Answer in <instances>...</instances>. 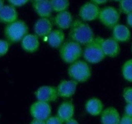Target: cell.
I'll return each instance as SVG.
<instances>
[{
	"mask_svg": "<svg viewBox=\"0 0 132 124\" xmlns=\"http://www.w3.org/2000/svg\"><path fill=\"white\" fill-rule=\"evenodd\" d=\"M72 41L80 45H87L95 39L93 31L89 25L79 20L73 21L69 34Z\"/></svg>",
	"mask_w": 132,
	"mask_h": 124,
	"instance_id": "1",
	"label": "cell"
},
{
	"mask_svg": "<svg viewBox=\"0 0 132 124\" xmlns=\"http://www.w3.org/2000/svg\"><path fill=\"white\" fill-rule=\"evenodd\" d=\"M29 28L23 21L17 20L7 24L4 30L5 36L9 43H17L21 41L27 34Z\"/></svg>",
	"mask_w": 132,
	"mask_h": 124,
	"instance_id": "2",
	"label": "cell"
},
{
	"mask_svg": "<svg viewBox=\"0 0 132 124\" xmlns=\"http://www.w3.org/2000/svg\"><path fill=\"white\" fill-rule=\"evenodd\" d=\"M103 38L101 37L95 38L89 43L86 45L83 51V56L85 60L90 64H95L102 61L105 58L101 43Z\"/></svg>",
	"mask_w": 132,
	"mask_h": 124,
	"instance_id": "3",
	"label": "cell"
},
{
	"mask_svg": "<svg viewBox=\"0 0 132 124\" xmlns=\"http://www.w3.org/2000/svg\"><path fill=\"white\" fill-rule=\"evenodd\" d=\"M83 54V50L80 44L72 40L63 43L60 49L61 58L67 64L77 61Z\"/></svg>",
	"mask_w": 132,
	"mask_h": 124,
	"instance_id": "4",
	"label": "cell"
},
{
	"mask_svg": "<svg viewBox=\"0 0 132 124\" xmlns=\"http://www.w3.org/2000/svg\"><path fill=\"white\" fill-rule=\"evenodd\" d=\"M68 74L72 80L83 83L91 78V70L86 61L77 60L70 65L68 69Z\"/></svg>",
	"mask_w": 132,
	"mask_h": 124,
	"instance_id": "5",
	"label": "cell"
},
{
	"mask_svg": "<svg viewBox=\"0 0 132 124\" xmlns=\"http://www.w3.org/2000/svg\"><path fill=\"white\" fill-rule=\"evenodd\" d=\"M98 19L104 25L113 29L120 20V12L115 7H105L101 9Z\"/></svg>",
	"mask_w": 132,
	"mask_h": 124,
	"instance_id": "6",
	"label": "cell"
},
{
	"mask_svg": "<svg viewBox=\"0 0 132 124\" xmlns=\"http://www.w3.org/2000/svg\"><path fill=\"white\" fill-rule=\"evenodd\" d=\"M30 113L34 119L45 121L51 114V107L49 103L37 101L30 107Z\"/></svg>",
	"mask_w": 132,
	"mask_h": 124,
	"instance_id": "7",
	"label": "cell"
},
{
	"mask_svg": "<svg viewBox=\"0 0 132 124\" xmlns=\"http://www.w3.org/2000/svg\"><path fill=\"white\" fill-rule=\"evenodd\" d=\"M101 9L97 5L87 2L80 7L79 16L84 21H92L98 18Z\"/></svg>",
	"mask_w": 132,
	"mask_h": 124,
	"instance_id": "8",
	"label": "cell"
},
{
	"mask_svg": "<svg viewBox=\"0 0 132 124\" xmlns=\"http://www.w3.org/2000/svg\"><path fill=\"white\" fill-rule=\"evenodd\" d=\"M35 94L38 101L47 103L56 100L58 97L57 88L53 86H42L38 88Z\"/></svg>",
	"mask_w": 132,
	"mask_h": 124,
	"instance_id": "9",
	"label": "cell"
},
{
	"mask_svg": "<svg viewBox=\"0 0 132 124\" xmlns=\"http://www.w3.org/2000/svg\"><path fill=\"white\" fill-rule=\"evenodd\" d=\"M78 82L74 80H63L59 83L57 88L58 96L63 98L71 97L75 93Z\"/></svg>",
	"mask_w": 132,
	"mask_h": 124,
	"instance_id": "10",
	"label": "cell"
},
{
	"mask_svg": "<svg viewBox=\"0 0 132 124\" xmlns=\"http://www.w3.org/2000/svg\"><path fill=\"white\" fill-rule=\"evenodd\" d=\"M101 47L104 55L110 58L117 57L120 52L119 42L113 38L103 39L101 43Z\"/></svg>",
	"mask_w": 132,
	"mask_h": 124,
	"instance_id": "11",
	"label": "cell"
},
{
	"mask_svg": "<svg viewBox=\"0 0 132 124\" xmlns=\"http://www.w3.org/2000/svg\"><path fill=\"white\" fill-rule=\"evenodd\" d=\"M53 29L51 21L48 18L41 17L38 20L34 25V31L38 37H45L47 36Z\"/></svg>",
	"mask_w": 132,
	"mask_h": 124,
	"instance_id": "12",
	"label": "cell"
},
{
	"mask_svg": "<svg viewBox=\"0 0 132 124\" xmlns=\"http://www.w3.org/2000/svg\"><path fill=\"white\" fill-rule=\"evenodd\" d=\"M75 113V107L73 103L69 101L63 102L59 106L57 111V116L65 123L73 118Z\"/></svg>",
	"mask_w": 132,
	"mask_h": 124,
	"instance_id": "13",
	"label": "cell"
},
{
	"mask_svg": "<svg viewBox=\"0 0 132 124\" xmlns=\"http://www.w3.org/2000/svg\"><path fill=\"white\" fill-rule=\"evenodd\" d=\"M102 124H119L120 116L119 111L113 107H110L103 110L101 113Z\"/></svg>",
	"mask_w": 132,
	"mask_h": 124,
	"instance_id": "14",
	"label": "cell"
},
{
	"mask_svg": "<svg viewBox=\"0 0 132 124\" xmlns=\"http://www.w3.org/2000/svg\"><path fill=\"white\" fill-rule=\"evenodd\" d=\"M18 14L16 8L11 5H5L0 11V22L9 24L16 21Z\"/></svg>",
	"mask_w": 132,
	"mask_h": 124,
	"instance_id": "15",
	"label": "cell"
},
{
	"mask_svg": "<svg viewBox=\"0 0 132 124\" xmlns=\"http://www.w3.org/2000/svg\"><path fill=\"white\" fill-rule=\"evenodd\" d=\"M21 47L27 52H35L40 47L38 37L36 34H27L21 41Z\"/></svg>",
	"mask_w": 132,
	"mask_h": 124,
	"instance_id": "16",
	"label": "cell"
},
{
	"mask_svg": "<svg viewBox=\"0 0 132 124\" xmlns=\"http://www.w3.org/2000/svg\"><path fill=\"white\" fill-rule=\"evenodd\" d=\"M55 25L60 30H65L70 28L73 23V16L68 11L58 12L54 19Z\"/></svg>",
	"mask_w": 132,
	"mask_h": 124,
	"instance_id": "17",
	"label": "cell"
},
{
	"mask_svg": "<svg viewBox=\"0 0 132 124\" xmlns=\"http://www.w3.org/2000/svg\"><path fill=\"white\" fill-rule=\"evenodd\" d=\"M32 6L36 13L41 17L48 18L51 16L53 12L49 0L33 2Z\"/></svg>",
	"mask_w": 132,
	"mask_h": 124,
	"instance_id": "18",
	"label": "cell"
},
{
	"mask_svg": "<svg viewBox=\"0 0 132 124\" xmlns=\"http://www.w3.org/2000/svg\"><path fill=\"white\" fill-rule=\"evenodd\" d=\"M113 38L118 42H127L131 38V32L126 26L117 24L113 28Z\"/></svg>",
	"mask_w": 132,
	"mask_h": 124,
	"instance_id": "19",
	"label": "cell"
},
{
	"mask_svg": "<svg viewBox=\"0 0 132 124\" xmlns=\"http://www.w3.org/2000/svg\"><path fill=\"white\" fill-rule=\"evenodd\" d=\"M86 110L92 116H98L101 114L103 111L104 105L101 100L96 98H92L86 103Z\"/></svg>",
	"mask_w": 132,
	"mask_h": 124,
	"instance_id": "20",
	"label": "cell"
},
{
	"mask_svg": "<svg viewBox=\"0 0 132 124\" xmlns=\"http://www.w3.org/2000/svg\"><path fill=\"white\" fill-rule=\"evenodd\" d=\"M65 39V34L60 29L52 30L47 36L49 45L53 48H59L63 44Z\"/></svg>",
	"mask_w": 132,
	"mask_h": 124,
	"instance_id": "21",
	"label": "cell"
},
{
	"mask_svg": "<svg viewBox=\"0 0 132 124\" xmlns=\"http://www.w3.org/2000/svg\"><path fill=\"white\" fill-rule=\"evenodd\" d=\"M53 11L60 12L68 9L69 6V0H49Z\"/></svg>",
	"mask_w": 132,
	"mask_h": 124,
	"instance_id": "22",
	"label": "cell"
},
{
	"mask_svg": "<svg viewBox=\"0 0 132 124\" xmlns=\"http://www.w3.org/2000/svg\"><path fill=\"white\" fill-rule=\"evenodd\" d=\"M122 73L124 79L132 82V59L126 61L122 68Z\"/></svg>",
	"mask_w": 132,
	"mask_h": 124,
	"instance_id": "23",
	"label": "cell"
},
{
	"mask_svg": "<svg viewBox=\"0 0 132 124\" xmlns=\"http://www.w3.org/2000/svg\"><path fill=\"white\" fill-rule=\"evenodd\" d=\"M119 12L125 14L132 12V0H122L119 3Z\"/></svg>",
	"mask_w": 132,
	"mask_h": 124,
	"instance_id": "24",
	"label": "cell"
},
{
	"mask_svg": "<svg viewBox=\"0 0 132 124\" xmlns=\"http://www.w3.org/2000/svg\"><path fill=\"white\" fill-rule=\"evenodd\" d=\"M10 47V43L7 40L0 39V57L7 54Z\"/></svg>",
	"mask_w": 132,
	"mask_h": 124,
	"instance_id": "25",
	"label": "cell"
},
{
	"mask_svg": "<svg viewBox=\"0 0 132 124\" xmlns=\"http://www.w3.org/2000/svg\"><path fill=\"white\" fill-rule=\"evenodd\" d=\"M122 94L127 103H132V87H126L123 91Z\"/></svg>",
	"mask_w": 132,
	"mask_h": 124,
	"instance_id": "26",
	"label": "cell"
},
{
	"mask_svg": "<svg viewBox=\"0 0 132 124\" xmlns=\"http://www.w3.org/2000/svg\"><path fill=\"white\" fill-rule=\"evenodd\" d=\"M63 121L57 116H50L45 120V124H63Z\"/></svg>",
	"mask_w": 132,
	"mask_h": 124,
	"instance_id": "27",
	"label": "cell"
},
{
	"mask_svg": "<svg viewBox=\"0 0 132 124\" xmlns=\"http://www.w3.org/2000/svg\"><path fill=\"white\" fill-rule=\"evenodd\" d=\"M29 0H8L9 3L13 7H21L25 5Z\"/></svg>",
	"mask_w": 132,
	"mask_h": 124,
	"instance_id": "28",
	"label": "cell"
},
{
	"mask_svg": "<svg viewBox=\"0 0 132 124\" xmlns=\"http://www.w3.org/2000/svg\"><path fill=\"white\" fill-rule=\"evenodd\" d=\"M119 124H132V118L124 114V116L120 118Z\"/></svg>",
	"mask_w": 132,
	"mask_h": 124,
	"instance_id": "29",
	"label": "cell"
},
{
	"mask_svg": "<svg viewBox=\"0 0 132 124\" xmlns=\"http://www.w3.org/2000/svg\"><path fill=\"white\" fill-rule=\"evenodd\" d=\"M124 114L132 118V103H127L125 106Z\"/></svg>",
	"mask_w": 132,
	"mask_h": 124,
	"instance_id": "30",
	"label": "cell"
},
{
	"mask_svg": "<svg viewBox=\"0 0 132 124\" xmlns=\"http://www.w3.org/2000/svg\"><path fill=\"white\" fill-rule=\"evenodd\" d=\"M126 21H127V24L129 26L132 28V12L131 13L129 14L127 16V18H126Z\"/></svg>",
	"mask_w": 132,
	"mask_h": 124,
	"instance_id": "31",
	"label": "cell"
},
{
	"mask_svg": "<svg viewBox=\"0 0 132 124\" xmlns=\"http://www.w3.org/2000/svg\"><path fill=\"white\" fill-rule=\"evenodd\" d=\"M92 3L96 5H102L108 2L109 0H91Z\"/></svg>",
	"mask_w": 132,
	"mask_h": 124,
	"instance_id": "32",
	"label": "cell"
},
{
	"mask_svg": "<svg viewBox=\"0 0 132 124\" xmlns=\"http://www.w3.org/2000/svg\"><path fill=\"white\" fill-rule=\"evenodd\" d=\"M30 124H45V121H42V120L34 119V120L30 122Z\"/></svg>",
	"mask_w": 132,
	"mask_h": 124,
	"instance_id": "33",
	"label": "cell"
},
{
	"mask_svg": "<svg viewBox=\"0 0 132 124\" xmlns=\"http://www.w3.org/2000/svg\"><path fill=\"white\" fill-rule=\"evenodd\" d=\"M65 124H79V123H78V122L77 121V120L72 118L70 120H69L68 121L65 122Z\"/></svg>",
	"mask_w": 132,
	"mask_h": 124,
	"instance_id": "34",
	"label": "cell"
},
{
	"mask_svg": "<svg viewBox=\"0 0 132 124\" xmlns=\"http://www.w3.org/2000/svg\"><path fill=\"white\" fill-rule=\"evenodd\" d=\"M4 5V0H0V11L2 10V8H3Z\"/></svg>",
	"mask_w": 132,
	"mask_h": 124,
	"instance_id": "35",
	"label": "cell"
},
{
	"mask_svg": "<svg viewBox=\"0 0 132 124\" xmlns=\"http://www.w3.org/2000/svg\"><path fill=\"white\" fill-rule=\"evenodd\" d=\"M34 2H40V1H42V0H32Z\"/></svg>",
	"mask_w": 132,
	"mask_h": 124,
	"instance_id": "36",
	"label": "cell"
},
{
	"mask_svg": "<svg viewBox=\"0 0 132 124\" xmlns=\"http://www.w3.org/2000/svg\"><path fill=\"white\" fill-rule=\"evenodd\" d=\"M113 1H115V2H121L122 0H113Z\"/></svg>",
	"mask_w": 132,
	"mask_h": 124,
	"instance_id": "37",
	"label": "cell"
},
{
	"mask_svg": "<svg viewBox=\"0 0 132 124\" xmlns=\"http://www.w3.org/2000/svg\"><path fill=\"white\" fill-rule=\"evenodd\" d=\"M131 51H132V47H131Z\"/></svg>",
	"mask_w": 132,
	"mask_h": 124,
	"instance_id": "38",
	"label": "cell"
}]
</instances>
